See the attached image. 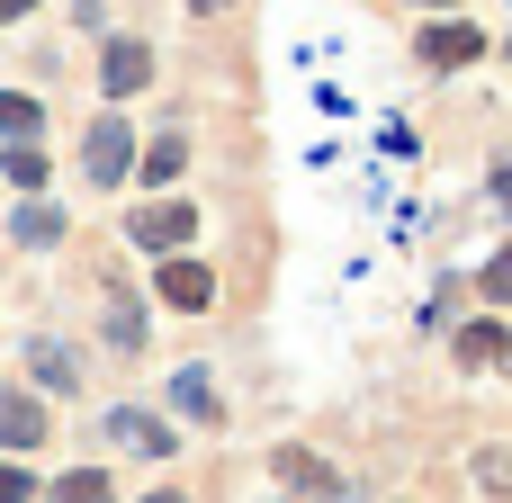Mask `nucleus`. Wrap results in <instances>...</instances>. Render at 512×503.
Here are the masks:
<instances>
[{
	"instance_id": "obj_1",
	"label": "nucleus",
	"mask_w": 512,
	"mask_h": 503,
	"mask_svg": "<svg viewBox=\"0 0 512 503\" xmlns=\"http://www.w3.org/2000/svg\"><path fill=\"white\" fill-rule=\"evenodd\" d=\"M189 234H198V207H189V198H153V207H135V243H144V252H180Z\"/></svg>"
},
{
	"instance_id": "obj_2",
	"label": "nucleus",
	"mask_w": 512,
	"mask_h": 503,
	"mask_svg": "<svg viewBox=\"0 0 512 503\" xmlns=\"http://www.w3.org/2000/svg\"><path fill=\"white\" fill-rule=\"evenodd\" d=\"M81 162H90V180H99V189H117V180H126V162H135V135H126V117H99Z\"/></svg>"
},
{
	"instance_id": "obj_3",
	"label": "nucleus",
	"mask_w": 512,
	"mask_h": 503,
	"mask_svg": "<svg viewBox=\"0 0 512 503\" xmlns=\"http://www.w3.org/2000/svg\"><path fill=\"white\" fill-rule=\"evenodd\" d=\"M486 54V36L468 27V18H441V27H423V63L432 72H459V63H477Z\"/></svg>"
},
{
	"instance_id": "obj_4",
	"label": "nucleus",
	"mask_w": 512,
	"mask_h": 503,
	"mask_svg": "<svg viewBox=\"0 0 512 503\" xmlns=\"http://www.w3.org/2000/svg\"><path fill=\"white\" fill-rule=\"evenodd\" d=\"M99 81H108V99L144 90V81H153V54H144V36H108V54H99Z\"/></svg>"
},
{
	"instance_id": "obj_5",
	"label": "nucleus",
	"mask_w": 512,
	"mask_h": 503,
	"mask_svg": "<svg viewBox=\"0 0 512 503\" xmlns=\"http://www.w3.org/2000/svg\"><path fill=\"white\" fill-rule=\"evenodd\" d=\"M459 369H512V333L495 324V315L459 324Z\"/></svg>"
},
{
	"instance_id": "obj_6",
	"label": "nucleus",
	"mask_w": 512,
	"mask_h": 503,
	"mask_svg": "<svg viewBox=\"0 0 512 503\" xmlns=\"http://www.w3.org/2000/svg\"><path fill=\"white\" fill-rule=\"evenodd\" d=\"M216 297V279H207V261H162V306H180V315H198Z\"/></svg>"
},
{
	"instance_id": "obj_7",
	"label": "nucleus",
	"mask_w": 512,
	"mask_h": 503,
	"mask_svg": "<svg viewBox=\"0 0 512 503\" xmlns=\"http://www.w3.org/2000/svg\"><path fill=\"white\" fill-rule=\"evenodd\" d=\"M36 441H45V405L9 387V396H0V450H36Z\"/></svg>"
},
{
	"instance_id": "obj_8",
	"label": "nucleus",
	"mask_w": 512,
	"mask_h": 503,
	"mask_svg": "<svg viewBox=\"0 0 512 503\" xmlns=\"http://www.w3.org/2000/svg\"><path fill=\"white\" fill-rule=\"evenodd\" d=\"M270 468H279V477H288V486H297V495H342V486H351V477H333V468H324V459H315V450H279V459H270Z\"/></svg>"
},
{
	"instance_id": "obj_9",
	"label": "nucleus",
	"mask_w": 512,
	"mask_h": 503,
	"mask_svg": "<svg viewBox=\"0 0 512 503\" xmlns=\"http://www.w3.org/2000/svg\"><path fill=\"white\" fill-rule=\"evenodd\" d=\"M171 405H180L189 423H216V387H207V369H180V378H171Z\"/></svg>"
},
{
	"instance_id": "obj_10",
	"label": "nucleus",
	"mask_w": 512,
	"mask_h": 503,
	"mask_svg": "<svg viewBox=\"0 0 512 503\" xmlns=\"http://www.w3.org/2000/svg\"><path fill=\"white\" fill-rule=\"evenodd\" d=\"M108 432H117L126 450H144V459H162V450H171V432H162L153 414H108Z\"/></svg>"
},
{
	"instance_id": "obj_11",
	"label": "nucleus",
	"mask_w": 512,
	"mask_h": 503,
	"mask_svg": "<svg viewBox=\"0 0 512 503\" xmlns=\"http://www.w3.org/2000/svg\"><path fill=\"white\" fill-rule=\"evenodd\" d=\"M45 503H108V477H99V468H72V477L45 486Z\"/></svg>"
},
{
	"instance_id": "obj_12",
	"label": "nucleus",
	"mask_w": 512,
	"mask_h": 503,
	"mask_svg": "<svg viewBox=\"0 0 512 503\" xmlns=\"http://www.w3.org/2000/svg\"><path fill=\"white\" fill-rule=\"evenodd\" d=\"M0 135H9V144H27V135H36V99L0 90Z\"/></svg>"
},
{
	"instance_id": "obj_13",
	"label": "nucleus",
	"mask_w": 512,
	"mask_h": 503,
	"mask_svg": "<svg viewBox=\"0 0 512 503\" xmlns=\"http://www.w3.org/2000/svg\"><path fill=\"white\" fill-rule=\"evenodd\" d=\"M180 162H189V144H180V135H162V144L144 153V180H180Z\"/></svg>"
},
{
	"instance_id": "obj_14",
	"label": "nucleus",
	"mask_w": 512,
	"mask_h": 503,
	"mask_svg": "<svg viewBox=\"0 0 512 503\" xmlns=\"http://www.w3.org/2000/svg\"><path fill=\"white\" fill-rule=\"evenodd\" d=\"M18 243H63V216L54 207H18Z\"/></svg>"
},
{
	"instance_id": "obj_15",
	"label": "nucleus",
	"mask_w": 512,
	"mask_h": 503,
	"mask_svg": "<svg viewBox=\"0 0 512 503\" xmlns=\"http://www.w3.org/2000/svg\"><path fill=\"white\" fill-rule=\"evenodd\" d=\"M108 342H117V351H135V342H144V306H126V297H117V306H108Z\"/></svg>"
},
{
	"instance_id": "obj_16",
	"label": "nucleus",
	"mask_w": 512,
	"mask_h": 503,
	"mask_svg": "<svg viewBox=\"0 0 512 503\" xmlns=\"http://www.w3.org/2000/svg\"><path fill=\"white\" fill-rule=\"evenodd\" d=\"M477 288H486L495 306H512V243H504V252H495V261H486V270H477Z\"/></svg>"
},
{
	"instance_id": "obj_17",
	"label": "nucleus",
	"mask_w": 512,
	"mask_h": 503,
	"mask_svg": "<svg viewBox=\"0 0 512 503\" xmlns=\"http://www.w3.org/2000/svg\"><path fill=\"white\" fill-rule=\"evenodd\" d=\"M477 486H486V495H512V450H486V459H477Z\"/></svg>"
},
{
	"instance_id": "obj_18",
	"label": "nucleus",
	"mask_w": 512,
	"mask_h": 503,
	"mask_svg": "<svg viewBox=\"0 0 512 503\" xmlns=\"http://www.w3.org/2000/svg\"><path fill=\"white\" fill-rule=\"evenodd\" d=\"M36 180H45V153L18 144V153H9V189H36Z\"/></svg>"
},
{
	"instance_id": "obj_19",
	"label": "nucleus",
	"mask_w": 512,
	"mask_h": 503,
	"mask_svg": "<svg viewBox=\"0 0 512 503\" xmlns=\"http://www.w3.org/2000/svg\"><path fill=\"white\" fill-rule=\"evenodd\" d=\"M36 378H54V387H72L81 369H72V351H54V342H36Z\"/></svg>"
},
{
	"instance_id": "obj_20",
	"label": "nucleus",
	"mask_w": 512,
	"mask_h": 503,
	"mask_svg": "<svg viewBox=\"0 0 512 503\" xmlns=\"http://www.w3.org/2000/svg\"><path fill=\"white\" fill-rule=\"evenodd\" d=\"M36 495V477H27V468H0V503H27Z\"/></svg>"
},
{
	"instance_id": "obj_21",
	"label": "nucleus",
	"mask_w": 512,
	"mask_h": 503,
	"mask_svg": "<svg viewBox=\"0 0 512 503\" xmlns=\"http://www.w3.org/2000/svg\"><path fill=\"white\" fill-rule=\"evenodd\" d=\"M495 207L512 216V162H495Z\"/></svg>"
},
{
	"instance_id": "obj_22",
	"label": "nucleus",
	"mask_w": 512,
	"mask_h": 503,
	"mask_svg": "<svg viewBox=\"0 0 512 503\" xmlns=\"http://www.w3.org/2000/svg\"><path fill=\"white\" fill-rule=\"evenodd\" d=\"M27 9H36V0H0V18H27Z\"/></svg>"
},
{
	"instance_id": "obj_23",
	"label": "nucleus",
	"mask_w": 512,
	"mask_h": 503,
	"mask_svg": "<svg viewBox=\"0 0 512 503\" xmlns=\"http://www.w3.org/2000/svg\"><path fill=\"white\" fill-rule=\"evenodd\" d=\"M423 9H459V0H423Z\"/></svg>"
},
{
	"instance_id": "obj_24",
	"label": "nucleus",
	"mask_w": 512,
	"mask_h": 503,
	"mask_svg": "<svg viewBox=\"0 0 512 503\" xmlns=\"http://www.w3.org/2000/svg\"><path fill=\"white\" fill-rule=\"evenodd\" d=\"M144 503H180V495H144Z\"/></svg>"
},
{
	"instance_id": "obj_25",
	"label": "nucleus",
	"mask_w": 512,
	"mask_h": 503,
	"mask_svg": "<svg viewBox=\"0 0 512 503\" xmlns=\"http://www.w3.org/2000/svg\"><path fill=\"white\" fill-rule=\"evenodd\" d=\"M198 9H216V0H198Z\"/></svg>"
},
{
	"instance_id": "obj_26",
	"label": "nucleus",
	"mask_w": 512,
	"mask_h": 503,
	"mask_svg": "<svg viewBox=\"0 0 512 503\" xmlns=\"http://www.w3.org/2000/svg\"><path fill=\"white\" fill-rule=\"evenodd\" d=\"M504 54H512V45H504Z\"/></svg>"
}]
</instances>
